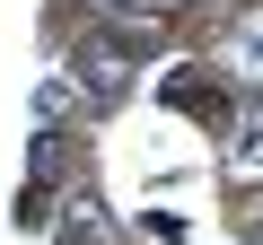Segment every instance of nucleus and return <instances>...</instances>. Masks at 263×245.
Instances as JSON below:
<instances>
[{"instance_id":"nucleus-1","label":"nucleus","mask_w":263,"mask_h":245,"mask_svg":"<svg viewBox=\"0 0 263 245\" xmlns=\"http://www.w3.org/2000/svg\"><path fill=\"white\" fill-rule=\"evenodd\" d=\"M149 35H158L149 18H123V27H97V35L79 44V79H88L97 96H123V88H132V62L149 53Z\"/></svg>"},{"instance_id":"nucleus-2","label":"nucleus","mask_w":263,"mask_h":245,"mask_svg":"<svg viewBox=\"0 0 263 245\" xmlns=\"http://www.w3.org/2000/svg\"><path fill=\"white\" fill-rule=\"evenodd\" d=\"M158 96H167V105H193V122H211V132H237V114H246V105H237L202 62H176V70L158 79Z\"/></svg>"},{"instance_id":"nucleus-3","label":"nucleus","mask_w":263,"mask_h":245,"mask_svg":"<svg viewBox=\"0 0 263 245\" xmlns=\"http://www.w3.org/2000/svg\"><path fill=\"white\" fill-rule=\"evenodd\" d=\"M53 245H114V236H105V210H97V201L79 193V201L62 210V228H53Z\"/></svg>"},{"instance_id":"nucleus-4","label":"nucleus","mask_w":263,"mask_h":245,"mask_svg":"<svg viewBox=\"0 0 263 245\" xmlns=\"http://www.w3.org/2000/svg\"><path fill=\"white\" fill-rule=\"evenodd\" d=\"M35 122H44V132H53V122H70V88H62V79L35 88Z\"/></svg>"},{"instance_id":"nucleus-5","label":"nucleus","mask_w":263,"mask_h":245,"mask_svg":"<svg viewBox=\"0 0 263 245\" xmlns=\"http://www.w3.org/2000/svg\"><path fill=\"white\" fill-rule=\"evenodd\" d=\"M246 219H254V236H263V193H254V210H246Z\"/></svg>"}]
</instances>
